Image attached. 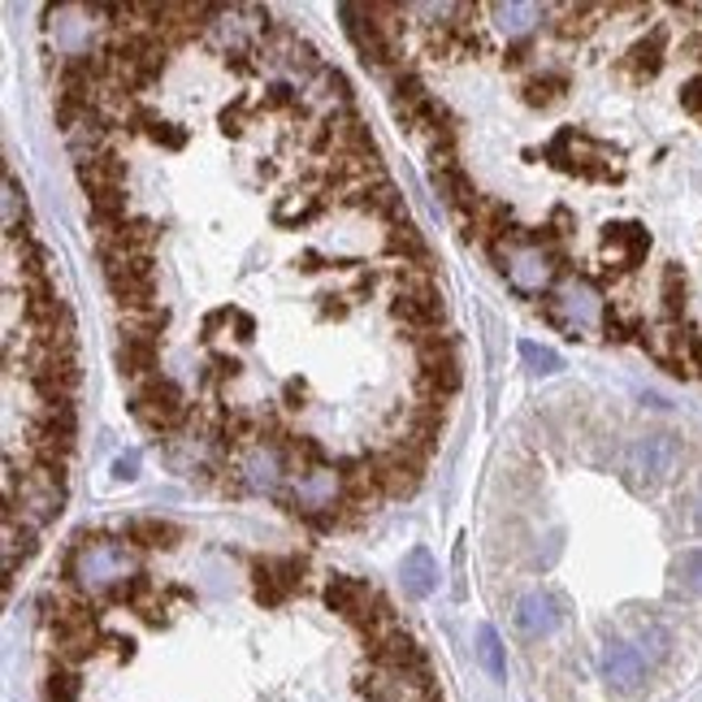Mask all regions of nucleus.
I'll return each mask as SVG.
<instances>
[{"label": "nucleus", "mask_w": 702, "mask_h": 702, "mask_svg": "<svg viewBox=\"0 0 702 702\" xmlns=\"http://www.w3.org/2000/svg\"><path fill=\"white\" fill-rule=\"evenodd\" d=\"M400 581L407 599H430L434 586H438V564H434V555L425 551V547H412V551L403 555Z\"/></svg>", "instance_id": "4be33fe9"}, {"label": "nucleus", "mask_w": 702, "mask_h": 702, "mask_svg": "<svg viewBox=\"0 0 702 702\" xmlns=\"http://www.w3.org/2000/svg\"><path fill=\"white\" fill-rule=\"evenodd\" d=\"M135 131H144L152 144H161V148H183L187 144V131L183 126H174V122H165V117H156V113H140V122H135Z\"/></svg>", "instance_id": "473e14b6"}, {"label": "nucleus", "mask_w": 702, "mask_h": 702, "mask_svg": "<svg viewBox=\"0 0 702 702\" xmlns=\"http://www.w3.org/2000/svg\"><path fill=\"white\" fill-rule=\"evenodd\" d=\"M117 326H122V339H156L161 343V330L169 326V312L161 300L126 303V308H117Z\"/></svg>", "instance_id": "aec40b11"}, {"label": "nucleus", "mask_w": 702, "mask_h": 702, "mask_svg": "<svg viewBox=\"0 0 702 702\" xmlns=\"http://www.w3.org/2000/svg\"><path fill=\"white\" fill-rule=\"evenodd\" d=\"M113 364L122 369V378H131L140 386L161 373V343L156 339H122L113 351Z\"/></svg>", "instance_id": "f3484780"}, {"label": "nucleus", "mask_w": 702, "mask_h": 702, "mask_svg": "<svg viewBox=\"0 0 702 702\" xmlns=\"http://www.w3.org/2000/svg\"><path fill=\"white\" fill-rule=\"evenodd\" d=\"M681 104H685V113L690 117H702V70L681 87Z\"/></svg>", "instance_id": "ea45409f"}, {"label": "nucleus", "mask_w": 702, "mask_h": 702, "mask_svg": "<svg viewBox=\"0 0 702 702\" xmlns=\"http://www.w3.org/2000/svg\"><path fill=\"white\" fill-rule=\"evenodd\" d=\"M221 131L226 135H244V104H235V109L221 113Z\"/></svg>", "instance_id": "c03bdc74"}, {"label": "nucleus", "mask_w": 702, "mask_h": 702, "mask_svg": "<svg viewBox=\"0 0 702 702\" xmlns=\"http://www.w3.org/2000/svg\"><path fill=\"white\" fill-rule=\"evenodd\" d=\"M321 213V200L317 196H291V200H282L273 208V221L278 226H300V221H312Z\"/></svg>", "instance_id": "c9c22d12"}, {"label": "nucleus", "mask_w": 702, "mask_h": 702, "mask_svg": "<svg viewBox=\"0 0 702 702\" xmlns=\"http://www.w3.org/2000/svg\"><path fill=\"white\" fill-rule=\"evenodd\" d=\"M369 663L373 668H395V672H430V659L407 629H395V633L369 642Z\"/></svg>", "instance_id": "f8f14e48"}, {"label": "nucleus", "mask_w": 702, "mask_h": 702, "mask_svg": "<svg viewBox=\"0 0 702 702\" xmlns=\"http://www.w3.org/2000/svg\"><path fill=\"white\" fill-rule=\"evenodd\" d=\"M663 61H668V27H654V31H647L633 49L620 56V70L633 83H651L654 74L663 70Z\"/></svg>", "instance_id": "2eb2a0df"}, {"label": "nucleus", "mask_w": 702, "mask_h": 702, "mask_svg": "<svg viewBox=\"0 0 702 702\" xmlns=\"http://www.w3.org/2000/svg\"><path fill=\"white\" fill-rule=\"evenodd\" d=\"M543 308H547V321H551L559 334H568V339H586L595 326L602 330V317H607L599 282L586 278V273H564L555 282L551 296L543 300Z\"/></svg>", "instance_id": "f03ea898"}, {"label": "nucleus", "mask_w": 702, "mask_h": 702, "mask_svg": "<svg viewBox=\"0 0 702 702\" xmlns=\"http://www.w3.org/2000/svg\"><path fill=\"white\" fill-rule=\"evenodd\" d=\"M520 360L534 369V373H559L564 369V360H559V351L543 348V343H534V339H520Z\"/></svg>", "instance_id": "e433bc0d"}, {"label": "nucleus", "mask_w": 702, "mask_h": 702, "mask_svg": "<svg viewBox=\"0 0 702 702\" xmlns=\"http://www.w3.org/2000/svg\"><path fill=\"white\" fill-rule=\"evenodd\" d=\"M303 564L300 555H278V559H256L251 564V595L260 607H282L296 590H303Z\"/></svg>", "instance_id": "1a4fd4ad"}, {"label": "nucleus", "mask_w": 702, "mask_h": 702, "mask_svg": "<svg viewBox=\"0 0 702 702\" xmlns=\"http://www.w3.org/2000/svg\"><path fill=\"white\" fill-rule=\"evenodd\" d=\"M22 239H31L27 235V192L4 169V244H22Z\"/></svg>", "instance_id": "bb28decb"}, {"label": "nucleus", "mask_w": 702, "mask_h": 702, "mask_svg": "<svg viewBox=\"0 0 702 702\" xmlns=\"http://www.w3.org/2000/svg\"><path fill=\"white\" fill-rule=\"evenodd\" d=\"M265 104H269V109H296L300 96H296V87H291V83H282V79H278V83H269V87H265Z\"/></svg>", "instance_id": "58836bf2"}, {"label": "nucleus", "mask_w": 702, "mask_h": 702, "mask_svg": "<svg viewBox=\"0 0 702 702\" xmlns=\"http://www.w3.org/2000/svg\"><path fill=\"white\" fill-rule=\"evenodd\" d=\"M430 187H434L443 200L452 204L455 213H464V217H468V213L482 204L477 187H473V178L460 169V161H455V165H434V169H430Z\"/></svg>", "instance_id": "a211bd4d"}, {"label": "nucleus", "mask_w": 702, "mask_h": 702, "mask_svg": "<svg viewBox=\"0 0 702 702\" xmlns=\"http://www.w3.org/2000/svg\"><path fill=\"white\" fill-rule=\"evenodd\" d=\"M672 586L690 599H702V547L694 551H681L677 564H672Z\"/></svg>", "instance_id": "2f4dec72"}, {"label": "nucleus", "mask_w": 702, "mask_h": 702, "mask_svg": "<svg viewBox=\"0 0 702 702\" xmlns=\"http://www.w3.org/2000/svg\"><path fill=\"white\" fill-rule=\"evenodd\" d=\"M74 174H79L83 192H87V196H96V192H113V187H122V183H126V161L109 148V152H101V156L74 161Z\"/></svg>", "instance_id": "6ab92c4d"}, {"label": "nucleus", "mask_w": 702, "mask_h": 702, "mask_svg": "<svg viewBox=\"0 0 702 702\" xmlns=\"http://www.w3.org/2000/svg\"><path fill=\"white\" fill-rule=\"evenodd\" d=\"M685 269L663 265L659 273V321H685Z\"/></svg>", "instance_id": "393cba45"}, {"label": "nucleus", "mask_w": 702, "mask_h": 702, "mask_svg": "<svg viewBox=\"0 0 702 702\" xmlns=\"http://www.w3.org/2000/svg\"><path fill=\"white\" fill-rule=\"evenodd\" d=\"M559 620H564V602L547 595V590H534V595H525V599L516 602V629H520V638H547L559 629Z\"/></svg>", "instance_id": "4468645a"}, {"label": "nucleus", "mask_w": 702, "mask_h": 702, "mask_svg": "<svg viewBox=\"0 0 702 702\" xmlns=\"http://www.w3.org/2000/svg\"><path fill=\"white\" fill-rule=\"evenodd\" d=\"M430 101L434 96L425 92L421 74H412V70H403L400 79H395V87H391V109H395V117H400L403 126H412V131H416V117H421V109Z\"/></svg>", "instance_id": "5701e85b"}, {"label": "nucleus", "mask_w": 702, "mask_h": 702, "mask_svg": "<svg viewBox=\"0 0 702 702\" xmlns=\"http://www.w3.org/2000/svg\"><path fill=\"white\" fill-rule=\"evenodd\" d=\"M386 251H391V256H400L403 265H425V269H434V265H430V248H425V239L416 235V226H412L407 217L391 226V235H386Z\"/></svg>", "instance_id": "a878e982"}, {"label": "nucleus", "mask_w": 702, "mask_h": 702, "mask_svg": "<svg viewBox=\"0 0 702 702\" xmlns=\"http://www.w3.org/2000/svg\"><path fill=\"white\" fill-rule=\"evenodd\" d=\"M564 92H568V79H564V74H534V79L520 87V101L529 104V109H551V104L564 101Z\"/></svg>", "instance_id": "c85d7f7f"}, {"label": "nucleus", "mask_w": 702, "mask_h": 702, "mask_svg": "<svg viewBox=\"0 0 702 702\" xmlns=\"http://www.w3.org/2000/svg\"><path fill=\"white\" fill-rule=\"evenodd\" d=\"M152 244H156V226L148 217H126L109 230H96L101 256H152Z\"/></svg>", "instance_id": "9b49d317"}, {"label": "nucleus", "mask_w": 702, "mask_h": 702, "mask_svg": "<svg viewBox=\"0 0 702 702\" xmlns=\"http://www.w3.org/2000/svg\"><path fill=\"white\" fill-rule=\"evenodd\" d=\"M303 395H308V386H303L300 378H291V382H287V407H300L296 400H303Z\"/></svg>", "instance_id": "de8ad7c7"}, {"label": "nucleus", "mask_w": 702, "mask_h": 702, "mask_svg": "<svg viewBox=\"0 0 702 702\" xmlns=\"http://www.w3.org/2000/svg\"><path fill=\"white\" fill-rule=\"evenodd\" d=\"M104 647L113 651V659H131V654H135V642H131V638H113V633H104Z\"/></svg>", "instance_id": "49530a36"}, {"label": "nucleus", "mask_w": 702, "mask_h": 702, "mask_svg": "<svg viewBox=\"0 0 702 702\" xmlns=\"http://www.w3.org/2000/svg\"><path fill=\"white\" fill-rule=\"evenodd\" d=\"M87 217H92V226H96V230H109V226L126 221V192H122V187H113V192H96V196H87Z\"/></svg>", "instance_id": "cd10ccee"}, {"label": "nucleus", "mask_w": 702, "mask_h": 702, "mask_svg": "<svg viewBox=\"0 0 702 702\" xmlns=\"http://www.w3.org/2000/svg\"><path fill=\"white\" fill-rule=\"evenodd\" d=\"M694 525L702 529V486H699V499H694Z\"/></svg>", "instance_id": "8fccbe9b"}, {"label": "nucleus", "mask_w": 702, "mask_h": 702, "mask_svg": "<svg viewBox=\"0 0 702 702\" xmlns=\"http://www.w3.org/2000/svg\"><path fill=\"white\" fill-rule=\"evenodd\" d=\"M348 296H326V300H321V317H326V321H330V317H334V321H343V317H348Z\"/></svg>", "instance_id": "a18cd8bd"}, {"label": "nucleus", "mask_w": 702, "mask_h": 702, "mask_svg": "<svg viewBox=\"0 0 702 702\" xmlns=\"http://www.w3.org/2000/svg\"><path fill=\"white\" fill-rule=\"evenodd\" d=\"M140 477V455H117L113 460V482H135Z\"/></svg>", "instance_id": "a19ab883"}, {"label": "nucleus", "mask_w": 702, "mask_h": 702, "mask_svg": "<svg viewBox=\"0 0 702 702\" xmlns=\"http://www.w3.org/2000/svg\"><path fill=\"white\" fill-rule=\"evenodd\" d=\"M300 269H303V273H317V269H326V265H321V256H317V251H303Z\"/></svg>", "instance_id": "09e8293b"}, {"label": "nucleus", "mask_w": 702, "mask_h": 702, "mask_svg": "<svg viewBox=\"0 0 702 702\" xmlns=\"http://www.w3.org/2000/svg\"><path fill=\"white\" fill-rule=\"evenodd\" d=\"M364 213H373V217H382V221H403V200L400 192L391 187V183H378V187H369V196H364Z\"/></svg>", "instance_id": "72a5a7b5"}, {"label": "nucleus", "mask_w": 702, "mask_h": 702, "mask_svg": "<svg viewBox=\"0 0 702 702\" xmlns=\"http://www.w3.org/2000/svg\"><path fill=\"white\" fill-rule=\"evenodd\" d=\"M477 663L486 668L491 681H507V654H503L495 624H482V629H477Z\"/></svg>", "instance_id": "c756f323"}, {"label": "nucleus", "mask_w": 702, "mask_h": 702, "mask_svg": "<svg viewBox=\"0 0 702 702\" xmlns=\"http://www.w3.org/2000/svg\"><path fill=\"white\" fill-rule=\"evenodd\" d=\"M651 251V235L638 221H611L602 230V273L595 282H616L624 273H633Z\"/></svg>", "instance_id": "39448f33"}, {"label": "nucleus", "mask_w": 702, "mask_h": 702, "mask_svg": "<svg viewBox=\"0 0 702 702\" xmlns=\"http://www.w3.org/2000/svg\"><path fill=\"white\" fill-rule=\"evenodd\" d=\"M339 18H343V31H348V40L355 44V52L369 61V65H378V70H386V65H395L400 61V49H395V40L369 18V9L364 4H339Z\"/></svg>", "instance_id": "9d476101"}, {"label": "nucleus", "mask_w": 702, "mask_h": 702, "mask_svg": "<svg viewBox=\"0 0 702 702\" xmlns=\"http://www.w3.org/2000/svg\"><path fill=\"white\" fill-rule=\"evenodd\" d=\"M551 230H555V239H568V235L577 230V221H572V213H568L564 204H559V208L551 213Z\"/></svg>", "instance_id": "79ce46f5"}, {"label": "nucleus", "mask_w": 702, "mask_h": 702, "mask_svg": "<svg viewBox=\"0 0 702 702\" xmlns=\"http://www.w3.org/2000/svg\"><path fill=\"white\" fill-rule=\"evenodd\" d=\"M355 690L369 702H430L438 694L430 672H395V668H373L355 681Z\"/></svg>", "instance_id": "423d86ee"}, {"label": "nucleus", "mask_w": 702, "mask_h": 702, "mask_svg": "<svg viewBox=\"0 0 702 702\" xmlns=\"http://www.w3.org/2000/svg\"><path fill=\"white\" fill-rule=\"evenodd\" d=\"M529 56H534V44H529V40H516L512 49L503 52V65H512V70H516V65H525Z\"/></svg>", "instance_id": "37998d69"}, {"label": "nucleus", "mask_w": 702, "mask_h": 702, "mask_svg": "<svg viewBox=\"0 0 702 702\" xmlns=\"http://www.w3.org/2000/svg\"><path fill=\"white\" fill-rule=\"evenodd\" d=\"M547 161L564 174H577V178H590V183H611L620 178V165L611 161V152L595 144L590 135H581L577 126H564L547 144Z\"/></svg>", "instance_id": "20e7f679"}, {"label": "nucleus", "mask_w": 702, "mask_h": 702, "mask_svg": "<svg viewBox=\"0 0 702 702\" xmlns=\"http://www.w3.org/2000/svg\"><path fill=\"white\" fill-rule=\"evenodd\" d=\"M486 13L499 22V31H507L512 40H529V31L547 18V4H534V0H507V4H486Z\"/></svg>", "instance_id": "412c9836"}, {"label": "nucleus", "mask_w": 702, "mask_h": 702, "mask_svg": "<svg viewBox=\"0 0 702 702\" xmlns=\"http://www.w3.org/2000/svg\"><path fill=\"white\" fill-rule=\"evenodd\" d=\"M308 96H312V101H330L334 109H348L351 87H348V79H343V70L326 65L321 74H312V83H308Z\"/></svg>", "instance_id": "7c9ffc66"}, {"label": "nucleus", "mask_w": 702, "mask_h": 702, "mask_svg": "<svg viewBox=\"0 0 702 702\" xmlns=\"http://www.w3.org/2000/svg\"><path fill=\"white\" fill-rule=\"evenodd\" d=\"M144 572L140 551L131 543H113L109 534H79L65 555V581L83 590L87 599H109L126 577Z\"/></svg>", "instance_id": "f257e3e1"}, {"label": "nucleus", "mask_w": 702, "mask_h": 702, "mask_svg": "<svg viewBox=\"0 0 702 702\" xmlns=\"http://www.w3.org/2000/svg\"><path fill=\"white\" fill-rule=\"evenodd\" d=\"M681 464V438L677 434H642L624 452V482L638 495H651L663 482H672Z\"/></svg>", "instance_id": "7ed1b4c3"}, {"label": "nucleus", "mask_w": 702, "mask_h": 702, "mask_svg": "<svg viewBox=\"0 0 702 702\" xmlns=\"http://www.w3.org/2000/svg\"><path fill=\"white\" fill-rule=\"evenodd\" d=\"M391 317L407 330V339H421V334L443 330L447 303H443V296H395L391 300Z\"/></svg>", "instance_id": "ddd939ff"}, {"label": "nucleus", "mask_w": 702, "mask_h": 702, "mask_svg": "<svg viewBox=\"0 0 702 702\" xmlns=\"http://www.w3.org/2000/svg\"><path fill=\"white\" fill-rule=\"evenodd\" d=\"M101 269H104L109 291H113V300H117V308L156 300V269H152V256H101Z\"/></svg>", "instance_id": "0eeeda50"}, {"label": "nucleus", "mask_w": 702, "mask_h": 702, "mask_svg": "<svg viewBox=\"0 0 702 702\" xmlns=\"http://www.w3.org/2000/svg\"><path fill=\"white\" fill-rule=\"evenodd\" d=\"M122 543H131L135 551H174L183 543V525L161 520V516H135V520H126Z\"/></svg>", "instance_id": "dca6fc26"}, {"label": "nucleus", "mask_w": 702, "mask_h": 702, "mask_svg": "<svg viewBox=\"0 0 702 702\" xmlns=\"http://www.w3.org/2000/svg\"><path fill=\"white\" fill-rule=\"evenodd\" d=\"M599 13H611V9H602V4H564L559 9V18L551 22L555 40H586V35H595V18Z\"/></svg>", "instance_id": "b1692460"}, {"label": "nucleus", "mask_w": 702, "mask_h": 702, "mask_svg": "<svg viewBox=\"0 0 702 702\" xmlns=\"http://www.w3.org/2000/svg\"><path fill=\"white\" fill-rule=\"evenodd\" d=\"M599 668H602V681L616 690V694H624V699H638L642 690H647V681H651V659L638 651L633 642H624V638H611L599 654Z\"/></svg>", "instance_id": "6e6552de"}, {"label": "nucleus", "mask_w": 702, "mask_h": 702, "mask_svg": "<svg viewBox=\"0 0 702 702\" xmlns=\"http://www.w3.org/2000/svg\"><path fill=\"white\" fill-rule=\"evenodd\" d=\"M633 647L647 654L651 663H663V659H668V651H672V638H668V629H659V624H647V629H642V638H638Z\"/></svg>", "instance_id": "4c0bfd02"}, {"label": "nucleus", "mask_w": 702, "mask_h": 702, "mask_svg": "<svg viewBox=\"0 0 702 702\" xmlns=\"http://www.w3.org/2000/svg\"><path fill=\"white\" fill-rule=\"evenodd\" d=\"M44 702H79V668L56 663L44 681Z\"/></svg>", "instance_id": "f704fd0d"}]
</instances>
